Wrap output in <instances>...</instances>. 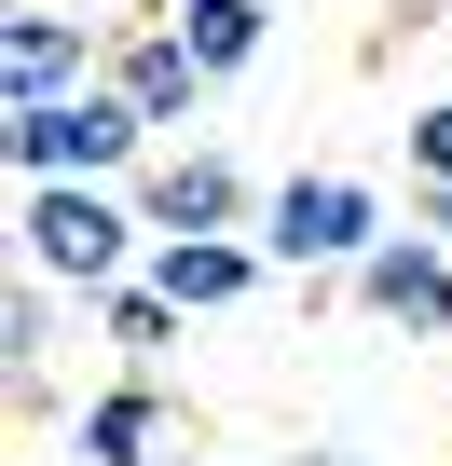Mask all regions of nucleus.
I'll return each mask as SVG.
<instances>
[{
  "label": "nucleus",
  "instance_id": "nucleus-1",
  "mask_svg": "<svg viewBox=\"0 0 452 466\" xmlns=\"http://www.w3.org/2000/svg\"><path fill=\"white\" fill-rule=\"evenodd\" d=\"M15 261L55 275L69 302H110V289L151 261V219H137L124 178H28V192H15Z\"/></svg>",
  "mask_w": 452,
  "mask_h": 466
},
{
  "label": "nucleus",
  "instance_id": "nucleus-2",
  "mask_svg": "<svg viewBox=\"0 0 452 466\" xmlns=\"http://www.w3.org/2000/svg\"><path fill=\"white\" fill-rule=\"evenodd\" d=\"M384 233H397V219H384V192H370L357 165H288L275 206H261V261L316 289V275H357Z\"/></svg>",
  "mask_w": 452,
  "mask_h": 466
},
{
  "label": "nucleus",
  "instance_id": "nucleus-3",
  "mask_svg": "<svg viewBox=\"0 0 452 466\" xmlns=\"http://www.w3.org/2000/svg\"><path fill=\"white\" fill-rule=\"evenodd\" d=\"M0 151H15V192H28V178H137L165 137L137 124L124 83H83L55 110H0Z\"/></svg>",
  "mask_w": 452,
  "mask_h": 466
},
{
  "label": "nucleus",
  "instance_id": "nucleus-4",
  "mask_svg": "<svg viewBox=\"0 0 452 466\" xmlns=\"http://www.w3.org/2000/svg\"><path fill=\"white\" fill-rule=\"evenodd\" d=\"M110 83V15H83V0H15L0 15V110H55Z\"/></svg>",
  "mask_w": 452,
  "mask_h": 466
},
{
  "label": "nucleus",
  "instance_id": "nucleus-5",
  "mask_svg": "<svg viewBox=\"0 0 452 466\" xmlns=\"http://www.w3.org/2000/svg\"><path fill=\"white\" fill-rule=\"evenodd\" d=\"M124 192H137V219H151V233H261V206H275L234 151H219V137H165Z\"/></svg>",
  "mask_w": 452,
  "mask_h": 466
},
{
  "label": "nucleus",
  "instance_id": "nucleus-6",
  "mask_svg": "<svg viewBox=\"0 0 452 466\" xmlns=\"http://www.w3.org/2000/svg\"><path fill=\"white\" fill-rule=\"evenodd\" d=\"M343 289H357V316H384L411 343H452V248H438V233H384Z\"/></svg>",
  "mask_w": 452,
  "mask_h": 466
},
{
  "label": "nucleus",
  "instance_id": "nucleus-7",
  "mask_svg": "<svg viewBox=\"0 0 452 466\" xmlns=\"http://www.w3.org/2000/svg\"><path fill=\"white\" fill-rule=\"evenodd\" d=\"M110 83L137 96V124H151V137H192V110L219 96V83H206V56H192L165 15H151V28H110Z\"/></svg>",
  "mask_w": 452,
  "mask_h": 466
},
{
  "label": "nucleus",
  "instance_id": "nucleus-8",
  "mask_svg": "<svg viewBox=\"0 0 452 466\" xmlns=\"http://www.w3.org/2000/svg\"><path fill=\"white\" fill-rule=\"evenodd\" d=\"M137 275H151L178 316H234L275 261H261V233H151V261H137Z\"/></svg>",
  "mask_w": 452,
  "mask_h": 466
},
{
  "label": "nucleus",
  "instance_id": "nucleus-9",
  "mask_svg": "<svg viewBox=\"0 0 452 466\" xmlns=\"http://www.w3.org/2000/svg\"><path fill=\"white\" fill-rule=\"evenodd\" d=\"M69 452H83V466H151V452H165V370L96 384V398L69 411Z\"/></svg>",
  "mask_w": 452,
  "mask_h": 466
},
{
  "label": "nucleus",
  "instance_id": "nucleus-10",
  "mask_svg": "<svg viewBox=\"0 0 452 466\" xmlns=\"http://www.w3.org/2000/svg\"><path fill=\"white\" fill-rule=\"evenodd\" d=\"M83 316H96V343H110L124 370H165V357L192 343V316H178V302H165L151 275H124V289H110V302H83Z\"/></svg>",
  "mask_w": 452,
  "mask_h": 466
},
{
  "label": "nucleus",
  "instance_id": "nucleus-11",
  "mask_svg": "<svg viewBox=\"0 0 452 466\" xmlns=\"http://www.w3.org/2000/svg\"><path fill=\"white\" fill-rule=\"evenodd\" d=\"M165 28L206 56V83H234V69H261V42H275V0H165Z\"/></svg>",
  "mask_w": 452,
  "mask_h": 466
},
{
  "label": "nucleus",
  "instance_id": "nucleus-12",
  "mask_svg": "<svg viewBox=\"0 0 452 466\" xmlns=\"http://www.w3.org/2000/svg\"><path fill=\"white\" fill-rule=\"evenodd\" d=\"M55 316H69V289L15 261V302H0V370H15V398H28V411H42V370H55Z\"/></svg>",
  "mask_w": 452,
  "mask_h": 466
},
{
  "label": "nucleus",
  "instance_id": "nucleus-13",
  "mask_svg": "<svg viewBox=\"0 0 452 466\" xmlns=\"http://www.w3.org/2000/svg\"><path fill=\"white\" fill-rule=\"evenodd\" d=\"M397 137H411V178H425V192H452V96H438V110H411Z\"/></svg>",
  "mask_w": 452,
  "mask_h": 466
},
{
  "label": "nucleus",
  "instance_id": "nucleus-14",
  "mask_svg": "<svg viewBox=\"0 0 452 466\" xmlns=\"http://www.w3.org/2000/svg\"><path fill=\"white\" fill-rule=\"evenodd\" d=\"M288 466H370V452H357V439H302Z\"/></svg>",
  "mask_w": 452,
  "mask_h": 466
}]
</instances>
